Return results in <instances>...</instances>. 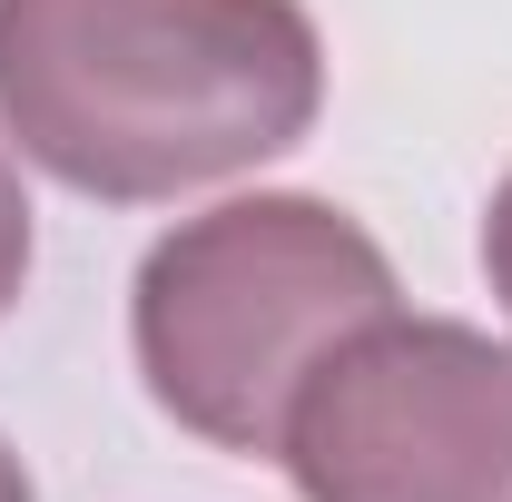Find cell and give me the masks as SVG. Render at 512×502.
Returning <instances> with one entry per match:
<instances>
[{
  "instance_id": "4",
  "label": "cell",
  "mask_w": 512,
  "mask_h": 502,
  "mask_svg": "<svg viewBox=\"0 0 512 502\" xmlns=\"http://www.w3.org/2000/svg\"><path fill=\"white\" fill-rule=\"evenodd\" d=\"M20 276H30V197H20L10 168H0V315H10V296H20Z\"/></svg>"
},
{
  "instance_id": "2",
  "label": "cell",
  "mask_w": 512,
  "mask_h": 502,
  "mask_svg": "<svg viewBox=\"0 0 512 502\" xmlns=\"http://www.w3.org/2000/svg\"><path fill=\"white\" fill-rule=\"evenodd\" d=\"M394 315L384 247L325 197H227L138 266V375L227 453H276L335 345Z\"/></svg>"
},
{
  "instance_id": "3",
  "label": "cell",
  "mask_w": 512,
  "mask_h": 502,
  "mask_svg": "<svg viewBox=\"0 0 512 502\" xmlns=\"http://www.w3.org/2000/svg\"><path fill=\"white\" fill-rule=\"evenodd\" d=\"M306 502H512V345L444 315H375L286 414Z\"/></svg>"
},
{
  "instance_id": "5",
  "label": "cell",
  "mask_w": 512,
  "mask_h": 502,
  "mask_svg": "<svg viewBox=\"0 0 512 502\" xmlns=\"http://www.w3.org/2000/svg\"><path fill=\"white\" fill-rule=\"evenodd\" d=\"M483 266H493V296L512 306V178L493 188V217H483Z\"/></svg>"
},
{
  "instance_id": "6",
  "label": "cell",
  "mask_w": 512,
  "mask_h": 502,
  "mask_svg": "<svg viewBox=\"0 0 512 502\" xmlns=\"http://www.w3.org/2000/svg\"><path fill=\"white\" fill-rule=\"evenodd\" d=\"M0 502H30V473H20V453L0 443Z\"/></svg>"
},
{
  "instance_id": "1",
  "label": "cell",
  "mask_w": 512,
  "mask_h": 502,
  "mask_svg": "<svg viewBox=\"0 0 512 502\" xmlns=\"http://www.w3.org/2000/svg\"><path fill=\"white\" fill-rule=\"evenodd\" d=\"M325 50L296 0H0V119L79 197H178L296 148Z\"/></svg>"
}]
</instances>
